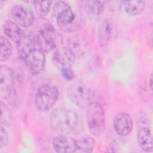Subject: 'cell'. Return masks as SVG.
<instances>
[{"mask_svg": "<svg viewBox=\"0 0 153 153\" xmlns=\"http://www.w3.org/2000/svg\"><path fill=\"white\" fill-rule=\"evenodd\" d=\"M11 15L14 21L24 27L30 26L34 21V16L32 11L20 5H15L13 8Z\"/></svg>", "mask_w": 153, "mask_h": 153, "instance_id": "8fae6325", "label": "cell"}, {"mask_svg": "<svg viewBox=\"0 0 153 153\" xmlns=\"http://www.w3.org/2000/svg\"><path fill=\"white\" fill-rule=\"evenodd\" d=\"M1 53L0 60L1 62L5 61L9 59L12 53V45L9 40L5 37L1 36Z\"/></svg>", "mask_w": 153, "mask_h": 153, "instance_id": "44dd1931", "label": "cell"}, {"mask_svg": "<svg viewBox=\"0 0 153 153\" xmlns=\"http://www.w3.org/2000/svg\"><path fill=\"white\" fill-rule=\"evenodd\" d=\"M4 31L5 34L11 40L16 43L19 40L22 33V30L19 26L16 23L11 20H8L5 22Z\"/></svg>", "mask_w": 153, "mask_h": 153, "instance_id": "2e32d148", "label": "cell"}, {"mask_svg": "<svg viewBox=\"0 0 153 153\" xmlns=\"http://www.w3.org/2000/svg\"><path fill=\"white\" fill-rule=\"evenodd\" d=\"M36 42L39 50L42 52H50L60 47L62 38L50 24H47L38 32Z\"/></svg>", "mask_w": 153, "mask_h": 153, "instance_id": "277c9868", "label": "cell"}, {"mask_svg": "<svg viewBox=\"0 0 153 153\" xmlns=\"http://www.w3.org/2000/svg\"><path fill=\"white\" fill-rule=\"evenodd\" d=\"M59 95L56 86L45 84L38 89L35 97V105L38 110L46 112L50 110L56 103Z\"/></svg>", "mask_w": 153, "mask_h": 153, "instance_id": "5b68a950", "label": "cell"}, {"mask_svg": "<svg viewBox=\"0 0 153 153\" xmlns=\"http://www.w3.org/2000/svg\"><path fill=\"white\" fill-rule=\"evenodd\" d=\"M8 142V134L5 130V129L3 127L2 125H1V142H0V147L2 148L5 146Z\"/></svg>", "mask_w": 153, "mask_h": 153, "instance_id": "cb8c5ba5", "label": "cell"}, {"mask_svg": "<svg viewBox=\"0 0 153 153\" xmlns=\"http://www.w3.org/2000/svg\"><path fill=\"white\" fill-rule=\"evenodd\" d=\"M36 40L34 34L30 30H22V35L17 42V50L19 56L25 59L30 52L35 50Z\"/></svg>", "mask_w": 153, "mask_h": 153, "instance_id": "30bf717a", "label": "cell"}, {"mask_svg": "<svg viewBox=\"0 0 153 153\" xmlns=\"http://www.w3.org/2000/svg\"><path fill=\"white\" fill-rule=\"evenodd\" d=\"M53 146L56 152L60 153L74 152L77 149L76 140L66 134L55 137L53 140Z\"/></svg>", "mask_w": 153, "mask_h": 153, "instance_id": "4fadbf2b", "label": "cell"}, {"mask_svg": "<svg viewBox=\"0 0 153 153\" xmlns=\"http://www.w3.org/2000/svg\"><path fill=\"white\" fill-rule=\"evenodd\" d=\"M94 140L91 136H84L76 140L77 149L84 152H91L94 147Z\"/></svg>", "mask_w": 153, "mask_h": 153, "instance_id": "ffe728a7", "label": "cell"}, {"mask_svg": "<svg viewBox=\"0 0 153 153\" xmlns=\"http://www.w3.org/2000/svg\"><path fill=\"white\" fill-rule=\"evenodd\" d=\"M87 108V121L89 131L94 136H99L105 127V116L103 108L97 102H93Z\"/></svg>", "mask_w": 153, "mask_h": 153, "instance_id": "8992f818", "label": "cell"}, {"mask_svg": "<svg viewBox=\"0 0 153 153\" xmlns=\"http://www.w3.org/2000/svg\"><path fill=\"white\" fill-rule=\"evenodd\" d=\"M26 66L29 72L32 75H37L41 73L45 66V55L40 50L35 49L24 59Z\"/></svg>", "mask_w": 153, "mask_h": 153, "instance_id": "9c48e42d", "label": "cell"}, {"mask_svg": "<svg viewBox=\"0 0 153 153\" xmlns=\"http://www.w3.org/2000/svg\"><path fill=\"white\" fill-rule=\"evenodd\" d=\"M133 121L130 115L125 112L117 114L114 119V128L120 136H125L128 135L131 131Z\"/></svg>", "mask_w": 153, "mask_h": 153, "instance_id": "7c38bea8", "label": "cell"}, {"mask_svg": "<svg viewBox=\"0 0 153 153\" xmlns=\"http://www.w3.org/2000/svg\"><path fill=\"white\" fill-rule=\"evenodd\" d=\"M1 125H5V126L10 125L13 120L12 114L11 111H10L8 106L5 105L2 102H1Z\"/></svg>", "mask_w": 153, "mask_h": 153, "instance_id": "603a6c76", "label": "cell"}, {"mask_svg": "<svg viewBox=\"0 0 153 153\" xmlns=\"http://www.w3.org/2000/svg\"><path fill=\"white\" fill-rule=\"evenodd\" d=\"M67 47L72 52L76 58L84 57L88 50L87 39L81 35L71 36L67 41Z\"/></svg>", "mask_w": 153, "mask_h": 153, "instance_id": "5bb4252c", "label": "cell"}, {"mask_svg": "<svg viewBox=\"0 0 153 153\" xmlns=\"http://www.w3.org/2000/svg\"><path fill=\"white\" fill-rule=\"evenodd\" d=\"M112 31V24L108 20H103L98 27V36L102 45H105L110 39Z\"/></svg>", "mask_w": 153, "mask_h": 153, "instance_id": "e0dca14e", "label": "cell"}, {"mask_svg": "<svg viewBox=\"0 0 153 153\" xmlns=\"http://www.w3.org/2000/svg\"><path fill=\"white\" fill-rule=\"evenodd\" d=\"M137 142L143 151L150 152L152 150V137L151 130L148 127H143L139 130Z\"/></svg>", "mask_w": 153, "mask_h": 153, "instance_id": "9a60e30c", "label": "cell"}, {"mask_svg": "<svg viewBox=\"0 0 153 153\" xmlns=\"http://www.w3.org/2000/svg\"><path fill=\"white\" fill-rule=\"evenodd\" d=\"M84 7L87 13L91 17H97L101 15L104 9L103 2L98 1H85Z\"/></svg>", "mask_w": 153, "mask_h": 153, "instance_id": "d6986e66", "label": "cell"}, {"mask_svg": "<svg viewBox=\"0 0 153 153\" xmlns=\"http://www.w3.org/2000/svg\"><path fill=\"white\" fill-rule=\"evenodd\" d=\"M52 14L59 27L64 32H73L81 27V19L76 16L71 6L64 1H59L54 4Z\"/></svg>", "mask_w": 153, "mask_h": 153, "instance_id": "7a4b0ae2", "label": "cell"}, {"mask_svg": "<svg viewBox=\"0 0 153 153\" xmlns=\"http://www.w3.org/2000/svg\"><path fill=\"white\" fill-rule=\"evenodd\" d=\"M51 4V1H34V7L36 14L41 17H44L46 16L50 9Z\"/></svg>", "mask_w": 153, "mask_h": 153, "instance_id": "7402d4cb", "label": "cell"}, {"mask_svg": "<svg viewBox=\"0 0 153 153\" xmlns=\"http://www.w3.org/2000/svg\"><path fill=\"white\" fill-rule=\"evenodd\" d=\"M149 85L151 90H152V74L150 75L149 78Z\"/></svg>", "mask_w": 153, "mask_h": 153, "instance_id": "484cf974", "label": "cell"}, {"mask_svg": "<svg viewBox=\"0 0 153 153\" xmlns=\"http://www.w3.org/2000/svg\"><path fill=\"white\" fill-rule=\"evenodd\" d=\"M79 123L77 114L65 108L55 109L50 115V124L51 128L61 134H69L75 130Z\"/></svg>", "mask_w": 153, "mask_h": 153, "instance_id": "6da1fadb", "label": "cell"}, {"mask_svg": "<svg viewBox=\"0 0 153 153\" xmlns=\"http://www.w3.org/2000/svg\"><path fill=\"white\" fill-rule=\"evenodd\" d=\"M123 2L126 13L131 16L139 15L145 7V2L143 1H127Z\"/></svg>", "mask_w": 153, "mask_h": 153, "instance_id": "ac0fdd59", "label": "cell"}, {"mask_svg": "<svg viewBox=\"0 0 153 153\" xmlns=\"http://www.w3.org/2000/svg\"><path fill=\"white\" fill-rule=\"evenodd\" d=\"M54 66L60 71L71 68L75 63V56L66 47H60L57 48L52 57Z\"/></svg>", "mask_w": 153, "mask_h": 153, "instance_id": "ba28073f", "label": "cell"}, {"mask_svg": "<svg viewBox=\"0 0 153 153\" xmlns=\"http://www.w3.org/2000/svg\"><path fill=\"white\" fill-rule=\"evenodd\" d=\"M62 76L68 81H71L74 79L75 75L71 68L69 69H64L60 71Z\"/></svg>", "mask_w": 153, "mask_h": 153, "instance_id": "d4e9b609", "label": "cell"}, {"mask_svg": "<svg viewBox=\"0 0 153 153\" xmlns=\"http://www.w3.org/2000/svg\"><path fill=\"white\" fill-rule=\"evenodd\" d=\"M67 95L71 101L81 108H88L94 99V91L91 87L79 81L69 85Z\"/></svg>", "mask_w": 153, "mask_h": 153, "instance_id": "3957f363", "label": "cell"}, {"mask_svg": "<svg viewBox=\"0 0 153 153\" xmlns=\"http://www.w3.org/2000/svg\"><path fill=\"white\" fill-rule=\"evenodd\" d=\"M14 76L13 71L6 66H1L0 70V94L7 101H13L16 97L14 89Z\"/></svg>", "mask_w": 153, "mask_h": 153, "instance_id": "52a82bcc", "label": "cell"}]
</instances>
